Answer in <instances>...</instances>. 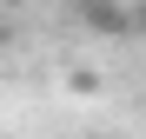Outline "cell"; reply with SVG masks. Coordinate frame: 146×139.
Wrapping results in <instances>:
<instances>
[{"instance_id": "6da1fadb", "label": "cell", "mask_w": 146, "mask_h": 139, "mask_svg": "<svg viewBox=\"0 0 146 139\" xmlns=\"http://www.w3.org/2000/svg\"><path fill=\"white\" fill-rule=\"evenodd\" d=\"M0 7H7V0H0Z\"/></svg>"}]
</instances>
